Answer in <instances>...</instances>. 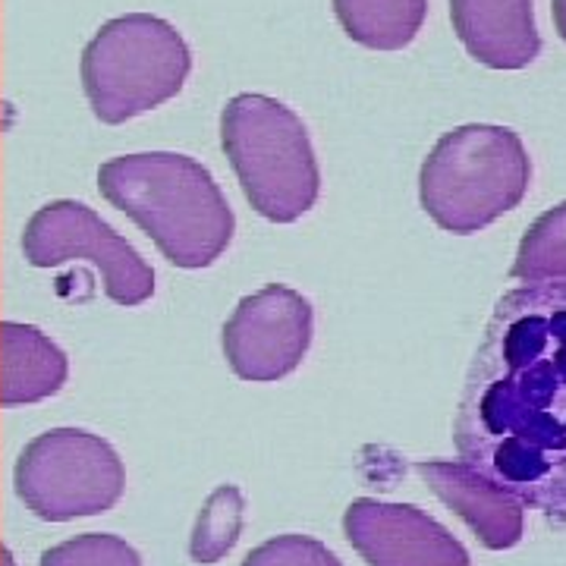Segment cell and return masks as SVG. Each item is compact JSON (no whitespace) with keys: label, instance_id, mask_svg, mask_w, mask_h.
I'll return each mask as SVG.
<instances>
[{"label":"cell","instance_id":"obj_17","mask_svg":"<svg viewBox=\"0 0 566 566\" xmlns=\"http://www.w3.org/2000/svg\"><path fill=\"white\" fill-rule=\"evenodd\" d=\"M243 566H344L334 551L308 535H277L245 554Z\"/></svg>","mask_w":566,"mask_h":566},{"label":"cell","instance_id":"obj_4","mask_svg":"<svg viewBox=\"0 0 566 566\" xmlns=\"http://www.w3.org/2000/svg\"><path fill=\"white\" fill-rule=\"evenodd\" d=\"M221 148L245 202L264 221H300L318 202L322 170L308 129L277 98L259 92L233 95L221 111Z\"/></svg>","mask_w":566,"mask_h":566},{"label":"cell","instance_id":"obj_9","mask_svg":"<svg viewBox=\"0 0 566 566\" xmlns=\"http://www.w3.org/2000/svg\"><path fill=\"white\" fill-rule=\"evenodd\" d=\"M344 532L365 566H472L463 542L412 504L359 497L346 506Z\"/></svg>","mask_w":566,"mask_h":566},{"label":"cell","instance_id":"obj_7","mask_svg":"<svg viewBox=\"0 0 566 566\" xmlns=\"http://www.w3.org/2000/svg\"><path fill=\"white\" fill-rule=\"evenodd\" d=\"M22 255L32 268L88 262L104 277L111 303L136 308L155 296V271L120 233L76 199L41 205L22 230Z\"/></svg>","mask_w":566,"mask_h":566},{"label":"cell","instance_id":"obj_8","mask_svg":"<svg viewBox=\"0 0 566 566\" xmlns=\"http://www.w3.org/2000/svg\"><path fill=\"white\" fill-rule=\"evenodd\" d=\"M315 315L303 293L268 283L243 296L221 334L223 356L240 381L268 385L296 371L312 346Z\"/></svg>","mask_w":566,"mask_h":566},{"label":"cell","instance_id":"obj_18","mask_svg":"<svg viewBox=\"0 0 566 566\" xmlns=\"http://www.w3.org/2000/svg\"><path fill=\"white\" fill-rule=\"evenodd\" d=\"M551 13H554V25H557L560 39L566 41V0H551Z\"/></svg>","mask_w":566,"mask_h":566},{"label":"cell","instance_id":"obj_1","mask_svg":"<svg viewBox=\"0 0 566 566\" xmlns=\"http://www.w3.org/2000/svg\"><path fill=\"white\" fill-rule=\"evenodd\" d=\"M453 441L523 506L566 523V283L504 293L465 371Z\"/></svg>","mask_w":566,"mask_h":566},{"label":"cell","instance_id":"obj_6","mask_svg":"<svg viewBox=\"0 0 566 566\" xmlns=\"http://www.w3.org/2000/svg\"><path fill=\"white\" fill-rule=\"evenodd\" d=\"M17 497L44 523L102 516L126 485L117 450L85 428H51L22 447L17 460Z\"/></svg>","mask_w":566,"mask_h":566},{"label":"cell","instance_id":"obj_15","mask_svg":"<svg viewBox=\"0 0 566 566\" xmlns=\"http://www.w3.org/2000/svg\"><path fill=\"white\" fill-rule=\"evenodd\" d=\"M243 494L237 485H221L208 501L192 528L189 554L196 564H218L230 554L243 532Z\"/></svg>","mask_w":566,"mask_h":566},{"label":"cell","instance_id":"obj_14","mask_svg":"<svg viewBox=\"0 0 566 566\" xmlns=\"http://www.w3.org/2000/svg\"><path fill=\"white\" fill-rule=\"evenodd\" d=\"M510 274L523 283H566V202L528 227Z\"/></svg>","mask_w":566,"mask_h":566},{"label":"cell","instance_id":"obj_5","mask_svg":"<svg viewBox=\"0 0 566 566\" xmlns=\"http://www.w3.org/2000/svg\"><path fill=\"white\" fill-rule=\"evenodd\" d=\"M192 73V51L174 22L126 13L102 22L82 48V92L92 114L120 126L177 98Z\"/></svg>","mask_w":566,"mask_h":566},{"label":"cell","instance_id":"obj_16","mask_svg":"<svg viewBox=\"0 0 566 566\" xmlns=\"http://www.w3.org/2000/svg\"><path fill=\"white\" fill-rule=\"evenodd\" d=\"M41 566H142V557L136 547L126 545L117 535L88 532L48 547L41 554Z\"/></svg>","mask_w":566,"mask_h":566},{"label":"cell","instance_id":"obj_2","mask_svg":"<svg viewBox=\"0 0 566 566\" xmlns=\"http://www.w3.org/2000/svg\"><path fill=\"white\" fill-rule=\"evenodd\" d=\"M98 192L139 227L177 268L199 271L221 259L237 218L211 170L177 151L120 155L98 167Z\"/></svg>","mask_w":566,"mask_h":566},{"label":"cell","instance_id":"obj_11","mask_svg":"<svg viewBox=\"0 0 566 566\" xmlns=\"http://www.w3.org/2000/svg\"><path fill=\"white\" fill-rule=\"evenodd\" d=\"M465 54L488 70H523L542 54L535 0H450Z\"/></svg>","mask_w":566,"mask_h":566},{"label":"cell","instance_id":"obj_3","mask_svg":"<svg viewBox=\"0 0 566 566\" xmlns=\"http://www.w3.org/2000/svg\"><path fill=\"white\" fill-rule=\"evenodd\" d=\"M532 161L510 126L465 123L444 133L419 170V202L447 233L485 230L526 199Z\"/></svg>","mask_w":566,"mask_h":566},{"label":"cell","instance_id":"obj_10","mask_svg":"<svg viewBox=\"0 0 566 566\" xmlns=\"http://www.w3.org/2000/svg\"><path fill=\"white\" fill-rule=\"evenodd\" d=\"M428 488L444 501L488 551H506L523 538V504L485 479L463 460H422L416 463Z\"/></svg>","mask_w":566,"mask_h":566},{"label":"cell","instance_id":"obj_13","mask_svg":"<svg viewBox=\"0 0 566 566\" xmlns=\"http://www.w3.org/2000/svg\"><path fill=\"white\" fill-rule=\"evenodd\" d=\"M346 39L368 51H403L422 29L428 0H331Z\"/></svg>","mask_w":566,"mask_h":566},{"label":"cell","instance_id":"obj_12","mask_svg":"<svg viewBox=\"0 0 566 566\" xmlns=\"http://www.w3.org/2000/svg\"><path fill=\"white\" fill-rule=\"evenodd\" d=\"M70 378V359L41 327L0 322V403H41Z\"/></svg>","mask_w":566,"mask_h":566}]
</instances>
